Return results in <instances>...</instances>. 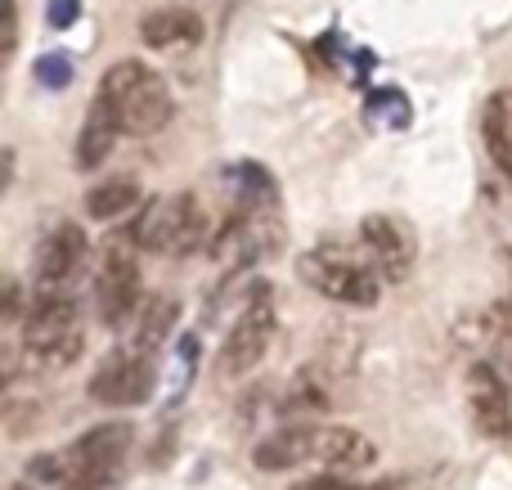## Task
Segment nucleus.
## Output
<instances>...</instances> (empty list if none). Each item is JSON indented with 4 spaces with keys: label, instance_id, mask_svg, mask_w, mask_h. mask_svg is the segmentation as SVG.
Listing matches in <instances>:
<instances>
[{
    "label": "nucleus",
    "instance_id": "1",
    "mask_svg": "<svg viewBox=\"0 0 512 490\" xmlns=\"http://www.w3.org/2000/svg\"><path fill=\"white\" fill-rule=\"evenodd\" d=\"M99 95L113 104L117 122H122L126 135L135 140H149V135H162L176 117V99H171V86L158 68H149L144 59H122L99 77Z\"/></svg>",
    "mask_w": 512,
    "mask_h": 490
},
{
    "label": "nucleus",
    "instance_id": "2",
    "mask_svg": "<svg viewBox=\"0 0 512 490\" xmlns=\"http://www.w3.org/2000/svg\"><path fill=\"white\" fill-rule=\"evenodd\" d=\"M23 351L32 365L63 369L86 351V333H81V302L63 288H41L32 297L23 320Z\"/></svg>",
    "mask_w": 512,
    "mask_h": 490
},
{
    "label": "nucleus",
    "instance_id": "3",
    "mask_svg": "<svg viewBox=\"0 0 512 490\" xmlns=\"http://www.w3.org/2000/svg\"><path fill=\"white\" fill-rule=\"evenodd\" d=\"M140 252H158V257H189L203 243H212L207 230V212L194 194H158L140 207L131 225H126Z\"/></svg>",
    "mask_w": 512,
    "mask_h": 490
},
{
    "label": "nucleus",
    "instance_id": "4",
    "mask_svg": "<svg viewBox=\"0 0 512 490\" xmlns=\"http://www.w3.org/2000/svg\"><path fill=\"white\" fill-rule=\"evenodd\" d=\"M297 275L315 288L328 302L355 306V311H369L382 297V275L369 257H355L342 243H324V248H310L297 257Z\"/></svg>",
    "mask_w": 512,
    "mask_h": 490
},
{
    "label": "nucleus",
    "instance_id": "5",
    "mask_svg": "<svg viewBox=\"0 0 512 490\" xmlns=\"http://www.w3.org/2000/svg\"><path fill=\"white\" fill-rule=\"evenodd\" d=\"M131 441H135V428L122 419L81 432L68 450V482H63V490H108L122 477Z\"/></svg>",
    "mask_w": 512,
    "mask_h": 490
},
{
    "label": "nucleus",
    "instance_id": "6",
    "mask_svg": "<svg viewBox=\"0 0 512 490\" xmlns=\"http://www.w3.org/2000/svg\"><path fill=\"white\" fill-rule=\"evenodd\" d=\"M140 243L131 234H117L104 248V261H99L95 275V311L108 329H122L135 311H140Z\"/></svg>",
    "mask_w": 512,
    "mask_h": 490
},
{
    "label": "nucleus",
    "instance_id": "7",
    "mask_svg": "<svg viewBox=\"0 0 512 490\" xmlns=\"http://www.w3.org/2000/svg\"><path fill=\"white\" fill-rule=\"evenodd\" d=\"M274 329H279V311H274V302H270V288H256V297L243 306V315L230 324L221 351H216V369H221L225 378L252 374L265 360V351H270Z\"/></svg>",
    "mask_w": 512,
    "mask_h": 490
},
{
    "label": "nucleus",
    "instance_id": "8",
    "mask_svg": "<svg viewBox=\"0 0 512 490\" xmlns=\"http://www.w3.org/2000/svg\"><path fill=\"white\" fill-rule=\"evenodd\" d=\"M153 387H158V369L149 351H113L108 360H99L86 392L95 405H144Z\"/></svg>",
    "mask_w": 512,
    "mask_h": 490
},
{
    "label": "nucleus",
    "instance_id": "9",
    "mask_svg": "<svg viewBox=\"0 0 512 490\" xmlns=\"http://www.w3.org/2000/svg\"><path fill=\"white\" fill-rule=\"evenodd\" d=\"M360 243H364V252H369V261L378 266V275L391 279V284H400L418 261V234L409 230L405 216H391V212L364 216Z\"/></svg>",
    "mask_w": 512,
    "mask_h": 490
},
{
    "label": "nucleus",
    "instance_id": "10",
    "mask_svg": "<svg viewBox=\"0 0 512 490\" xmlns=\"http://www.w3.org/2000/svg\"><path fill=\"white\" fill-rule=\"evenodd\" d=\"M468 414L481 437L512 441V392H508V374L495 360H477L468 369Z\"/></svg>",
    "mask_w": 512,
    "mask_h": 490
},
{
    "label": "nucleus",
    "instance_id": "11",
    "mask_svg": "<svg viewBox=\"0 0 512 490\" xmlns=\"http://www.w3.org/2000/svg\"><path fill=\"white\" fill-rule=\"evenodd\" d=\"M90 257V239L77 221H59L54 230H45V239L36 243V284L41 288H63L77 279V270L86 266Z\"/></svg>",
    "mask_w": 512,
    "mask_h": 490
},
{
    "label": "nucleus",
    "instance_id": "12",
    "mask_svg": "<svg viewBox=\"0 0 512 490\" xmlns=\"http://www.w3.org/2000/svg\"><path fill=\"white\" fill-rule=\"evenodd\" d=\"M122 122H117L113 104H108L104 95L90 99L86 108V122H81V135H77V171H95L108 162V153L117 149V140H122Z\"/></svg>",
    "mask_w": 512,
    "mask_h": 490
},
{
    "label": "nucleus",
    "instance_id": "13",
    "mask_svg": "<svg viewBox=\"0 0 512 490\" xmlns=\"http://www.w3.org/2000/svg\"><path fill=\"white\" fill-rule=\"evenodd\" d=\"M140 41L149 50H180L203 41V18L185 5H158L140 18Z\"/></svg>",
    "mask_w": 512,
    "mask_h": 490
},
{
    "label": "nucleus",
    "instance_id": "14",
    "mask_svg": "<svg viewBox=\"0 0 512 490\" xmlns=\"http://www.w3.org/2000/svg\"><path fill=\"white\" fill-rule=\"evenodd\" d=\"M378 459L373 441L355 428H342V423H328V428H315V464L337 468V473H360Z\"/></svg>",
    "mask_w": 512,
    "mask_h": 490
},
{
    "label": "nucleus",
    "instance_id": "15",
    "mask_svg": "<svg viewBox=\"0 0 512 490\" xmlns=\"http://www.w3.org/2000/svg\"><path fill=\"white\" fill-rule=\"evenodd\" d=\"M306 459H315V428H279L261 446H252V464L261 473H288Z\"/></svg>",
    "mask_w": 512,
    "mask_h": 490
},
{
    "label": "nucleus",
    "instance_id": "16",
    "mask_svg": "<svg viewBox=\"0 0 512 490\" xmlns=\"http://www.w3.org/2000/svg\"><path fill=\"white\" fill-rule=\"evenodd\" d=\"M481 140H486L495 171L512 185V95H504V90L490 95L481 108Z\"/></svg>",
    "mask_w": 512,
    "mask_h": 490
},
{
    "label": "nucleus",
    "instance_id": "17",
    "mask_svg": "<svg viewBox=\"0 0 512 490\" xmlns=\"http://www.w3.org/2000/svg\"><path fill=\"white\" fill-rule=\"evenodd\" d=\"M176 320H180V302H176V297H167V293L144 297L140 311H135V351H149V356H153V351L171 338Z\"/></svg>",
    "mask_w": 512,
    "mask_h": 490
},
{
    "label": "nucleus",
    "instance_id": "18",
    "mask_svg": "<svg viewBox=\"0 0 512 490\" xmlns=\"http://www.w3.org/2000/svg\"><path fill=\"white\" fill-rule=\"evenodd\" d=\"M140 198L144 194L131 176H113V180H104V185H95L86 194V212H90V221H117V216L135 212Z\"/></svg>",
    "mask_w": 512,
    "mask_h": 490
},
{
    "label": "nucleus",
    "instance_id": "19",
    "mask_svg": "<svg viewBox=\"0 0 512 490\" xmlns=\"http://www.w3.org/2000/svg\"><path fill=\"white\" fill-rule=\"evenodd\" d=\"M486 351H490V360H495L499 369L508 374V383H512V297H499V302H490V311H486Z\"/></svg>",
    "mask_w": 512,
    "mask_h": 490
},
{
    "label": "nucleus",
    "instance_id": "20",
    "mask_svg": "<svg viewBox=\"0 0 512 490\" xmlns=\"http://www.w3.org/2000/svg\"><path fill=\"white\" fill-rule=\"evenodd\" d=\"M27 477L41 486H59L68 482V450H59V455H32L27 459Z\"/></svg>",
    "mask_w": 512,
    "mask_h": 490
},
{
    "label": "nucleus",
    "instance_id": "21",
    "mask_svg": "<svg viewBox=\"0 0 512 490\" xmlns=\"http://www.w3.org/2000/svg\"><path fill=\"white\" fill-rule=\"evenodd\" d=\"M36 81H41V86H50V90L68 86V81H72V59H68V54H45V59H36Z\"/></svg>",
    "mask_w": 512,
    "mask_h": 490
},
{
    "label": "nucleus",
    "instance_id": "22",
    "mask_svg": "<svg viewBox=\"0 0 512 490\" xmlns=\"http://www.w3.org/2000/svg\"><path fill=\"white\" fill-rule=\"evenodd\" d=\"M0 18H5V41H0V63L14 59L18 50V0H0Z\"/></svg>",
    "mask_w": 512,
    "mask_h": 490
},
{
    "label": "nucleus",
    "instance_id": "23",
    "mask_svg": "<svg viewBox=\"0 0 512 490\" xmlns=\"http://www.w3.org/2000/svg\"><path fill=\"white\" fill-rule=\"evenodd\" d=\"M23 306H27V302H23V284H18V279L9 275V279H5V302H0V320H5V324L27 320Z\"/></svg>",
    "mask_w": 512,
    "mask_h": 490
},
{
    "label": "nucleus",
    "instance_id": "24",
    "mask_svg": "<svg viewBox=\"0 0 512 490\" xmlns=\"http://www.w3.org/2000/svg\"><path fill=\"white\" fill-rule=\"evenodd\" d=\"M292 490H351V482L337 468H324V473H310L301 482H292Z\"/></svg>",
    "mask_w": 512,
    "mask_h": 490
},
{
    "label": "nucleus",
    "instance_id": "25",
    "mask_svg": "<svg viewBox=\"0 0 512 490\" xmlns=\"http://www.w3.org/2000/svg\"><path fill=\"white\" fill-rule=\"evenodd\" d=\"M81 14V0H50V23L54 27H72Z\"/></svg>",
    "mask_w": 512,
    "mask_h": 490
},
{
    "label": "nucleus",
    "instance_id": "26",
    "mask_svg": "<svg viewBox=\"0 0 512 490\" xmlns=\"http://www.w3.org/2000/svg\"><path fill=\"white\" fill-rule=\"evenodd\" d=\"M9 490H36V486H27V482H18V486H9Z\"/></svg>",
    "mask_w": 512,
    "mask_h": 490
},
{
    "label": "nucleus",
    "instance_id": "27",
    "mask_svg": "<svg viewBox=\"0 0 512 490\" xmlns=\"http://www.w3.org/2000/svg\"><path fill=\"white\" fill-rule=\"evenodd\" d=\"M508 261H512V252H508Z\"/></svg>",
    "mask_w": 512,
    "mask_h": 490
},
{
    "label": "nucleus",
    "instance_id": "28",
    "mask_svg": "<svg viewBox=\"0 0 512 490\" xmlns=\"http://www.w3.org/2000/svg\"><path fill=\"white\" fill-rule=\"evenodd\" d=\"M396 490H405V486H396Z\"/></svg>",
    "mask_w": 512,
    "mask_h": 490
}]
</instances>
